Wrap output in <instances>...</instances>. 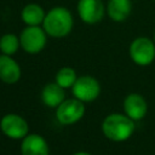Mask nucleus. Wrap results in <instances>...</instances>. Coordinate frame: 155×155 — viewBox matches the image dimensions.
<instances>
[{"label":"nucleus","instance_id":"1","mask_svg":"<svg viewBox=\"0 0 155 155\" xmlns=\"http://www.w3.org/2000/svg\"><path fill=\"white\" fill-rule=\"evenodd\" d=\"M44 30L50 38L62 39L70 34L74 27L71 12L64 6H54L46 12L42 22Z\"/></svg>","mask_w":155,"mask_h":155},{"label":"nucleus","instance_id":"2","mask_svg":"<svg viewBox=\"0 0 155 155\" xmlns=\"http://www.w3.org/2000/svg\"><path fill=\"white\" fill-rule=\"evenodd\" d=\"M101 128L105 138L111 142L120 143L132 137L136 130V125L134 121L126 114L111 113L103 119Z\"/></svg>","mask_w":155,"mask_h":155},{"label":"nucleus","instance_id":"3","mask_svg":"<svg viewBox=\"0 0 155 155\" xmlns=\"http://www.w3.org/2000/svg\"><path fill=\"white\" fill-rule=\"evenodd\" d=\"M128 53L134 64L147 67L155 59V42L148 36H138L130 44Z\"/></svg>","mask_w":155,"mask_h":155},{"label":"nucleus","instance_id":"4","mask_svg":"<svg viewBox=\"0 0 155 155\" xmlns=\"http://www.w3.org/2000/svg\"><path fill=\"white\" fill-rule=\"evenodd\" d=\"M47 34L41 25L30 27L25 25V28L19 34L21 48L29 54L40 53L47 42Z\"/></svg>","mask_w":155,"mask_h":155},{"label":"nucleus","instance_id":"5","mask_svg":"<svg viewBox=\"0 0 155 155\" xmlns=\"http://www.w3.org/2000/svg\"><path fill=\"white\" fill-rule=\"evenodd\" d=\"M71 93L74 98L84 103H90L99 97L101 84L96 78L91 75H81L76 79L74 86L71 87Z\"/></svg>","mask_w":155,"mask_h":155},{"label":"nucleus","instance_id":"6","mask_svg":"<svg viewBox=\"0 0 155 155\" xmlns=\"http://www.w3.org/2000/svg\"><path fill=\"white\" fill-rule=\"evenodd\" d=\"M85 103L76 98H67L56 108V119L62 125H74L85 115Z\"/></svg>","mask_w":155,"mask_h":155},{"label":"nucleus","instance_id":"7","mask_svg":"<svg viewBox=\"0 0 155 155\" xmlns=\"http://www.w3.org/2000/svg\"><path fill=\"white\" fill-rule=\"evenodd\" d=\"M0 130L11 139H23L29 134V125L27 120L15 113H8L1 117Z\"/></svg>","mask_w":155,"mask_h":155},{"label":"nucleus","instance_id":"8","mask_svg":"<svg viewBox=\"0 0 155 155\" xmlns=\"http://www.w3.org/2000/svg\"><path fill=\"white\" fill-rule=\"evenodd\" d=\"M76 10L80 19L86 24L99 23L107 12L102 0H79Z\"/></svg>","mask_w":155,"mask_h":155},{"label":"nucleus","instance_id":"9","mask_svg":"<svg viewBox=\"0 0 155 155\" xmlns=\"http://www.w3.org/2000/svg\"><path fill=\"white\" fill-rule=\"evenodd\" d=\"M124 114H126L134 122L144 119L148 113V103L145 98L139 93H130L125 97L124 103Z\"/></svg>","mask_w":155,"mask_h":155},{"label":"nucleus","instance_id":"10","mask_svg":"<svg viewBox=\"0 0 155 155\" xmlns=\"http://www.w3.org/2000/svg\"><path fill=\"white\" fill-rule=\"evenodd\" d=\"M22 69L12 56L0 54V81L7 85H13L19 81Z\"/></svg>","mask_w":155,"mask_h":155},{"label":"nucleus","instance_id":"11","mask_svg":"<svg viewBox=\"0 0 155 155\" xmlns=\"http://www.w3.org/2000/svg\"><path fill=\"white\" fill-rule=\"evenodd\" d=\"M22 155H50V148L46 139L38 133H29L21 143Z\"/></svg>","mask_w":155,"mask_h":155},{"label":"nucleus","instance_id":"12","mask_svg":"<svg viewBox=\"0 0 155 155\" xmlns=\"http://www.w3.org/2000/svg\"><path fill=\"white\" fill-rule=\"evenodd\" d=\"M65 99V90L54 81L46 84L41 90V101L48 108L56 109Z\"/></svg>","mask_w":155,"mask_h":155},{"label":"nucleus","instance_id":"13","mask_svg":"<svg viewBox=\"0 0 155 155\" xmlns=\"http://www.w3.org/2000/svg\"><path fill=\"white\" fill-rule=\"evenodd\" d=\"M105 8L113 22H125L132 12V0H108Z\"/></svg>","mask_w":155,"mask_h":155},{"label":"nucleus","instance_id":"14","mask_svg":"<svg viewBox=\"0 0 155 155\" xmlns=\"http://www.w3.org/2000/svg\"><path fill=\"white\" fill-rule=\"evenodd\" d=\"M46 12L36 2H29L23 6L21 11V19L25 25L30 27H36V25H42V22L45 19Z\"/></svg>","mask_w":155,"mask_h":155},{"label":"nucleus","instance_id":"15","mask_svg":"<svg viewBox=\"0 0 155 155\" xmlns=\"http://www.w3.org/2000/svg\"><path fill=\"white\" fill-rule=\"evenodd\" d=\"M21 47L19 36L13 33H6L0 36V52L1 54L13 56Z\"/></svg>","mask_w":155,"mask_h":155},{"label":"nucleus","instance_id":"16","mask_svg":"<svg viewBox=\"0 0 155 155\" xmlns=\"http://www.w3.org/2000/svg\"><path fill=\"white\" fill-rule=\"evenodd\" d=\"M78 74L76 71L71 68V67H62L54 76V82L58 84L61 87H63L64 90L67 88H71L78 79Z\"/></svg>","mask_w":155,"mask_h":155},{"label":"nucleus","instance_id":"17","mask_svg":"<svg viewBox=\"0 0 155 155\" xmlns=\"http://www.w3.org/2000/svg\"><path fill=\"white\" fill-rule=\"evenodd\" d=\"M73 155H92V154H90V153H87V151H76V153H74Z\"/></svg>","mask_w":155,"mask_h":155},{"label":"nucleus","instance_id":"18","mask_svg":"<svg viewBox=\"0 0 155 155\" xmlns=\"http://www.w3.org/2000/svg\"><path fill=\"white\" fill-rule=\"evenodd\" d=\"M154 42H155V34H154Z\"/></svg>","mask_w":155,"mask_h":155}]
</instances>
